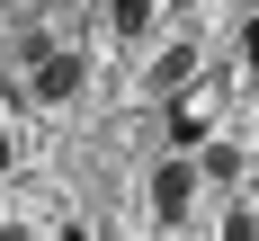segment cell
<instances>
[{
	"label": "cell",
	"mask_w": 259,
	"mask_h": 241,
	"mask_svg": "<svg viewBox=\"0 0 259 241\" xmlns=\"http://www.w3.org/2000/svg\"><path fill=\"white\" fill-rule=\"evenodd\" d=\"M72 89H80V54H36V99H72Z\"/></svg>",
	"instance_id": "2"
},
{
	"label": "cell",
	"mask_w": 259,
	"mask_h": 241,
	"mask_svg": "<svg viewBox=\"0 0 259 241\" xmlns=\"http://www.w3.org/2000/svg\"><path fill=\"white\" fill-rule=\"evenodd\" d=\"M197 206V161H161L152 170V223H188Z\"/></svg>",
	"instance_id": "1"
},
{
	"label": "cell",
	"mask_w": 259,
	"mask_h": 241,
	"mask_svg": "<svg viewBox=\"0 0 259 241\" xmlns=\"http://www.w3.org/2000/svg\"><path fill=\"white\" fill-rule=\"evenodd\" d=\"M0 170H9V143H0Z\"/></svg>",
	"instance_id": "5"
},
{
	"label": "cell",
	"mask_w": 259,
	"mask_h": 241,
	"mask_svg": "<svg viewBox=\"0 0 259 241\" xmlns=\"http://www.w3.org/2000/svg\"><path fill=\"white\" fill-rule=\"evenodd\" d=\"M241 54H250V72H259V18H250V36H241Z\"/></svg>",
	"instance_id": "4"
},
{
	"label": "cell",
	"mask_w": 259,
	"mask_h": 241,
	"mask_svg": "<svg viewBox=\"0 0 259 241\" xmlns=\"http://www.w3.org/2000/svg\"><path fill=\"white\" fill-rule=\"evenodd\" d=\"M143 18H152V0H107V27H125V36H134Z\"/></svg>",
	"instance_id": "3"
}]
</instances>
